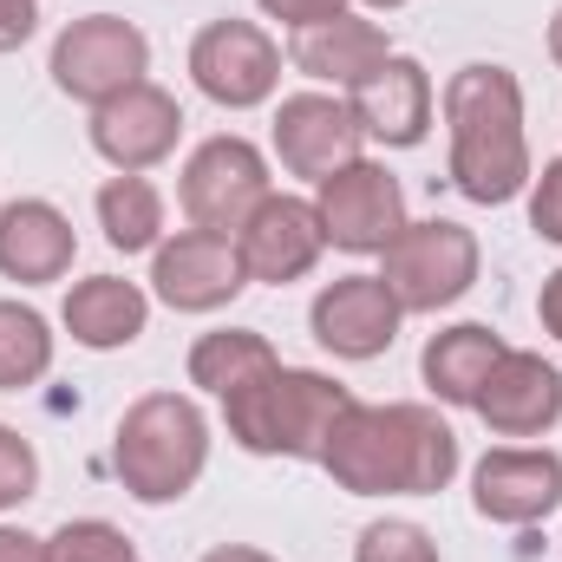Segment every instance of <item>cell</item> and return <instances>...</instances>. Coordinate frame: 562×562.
<instances>
[{
  "label": "cell",
  "instance_id": "26",
  "mask_svg": "<svg viewBox=\"0 0 562 562\" xmlns=\"http://www.w3.org/2000/svg\"><path fill=\"white\" fill-rule=\"evenodd\" d=\"M353 562H438V543H431V530L406 524V517H380L360 530Z\"/></svg>",
  "mask_w": 562,
  "mask_h": 562
},
{
  "label": "cell",
  "instance_id": "3",
  "mask_svg": "<svg viewBox=\"0 0 562 562\" xmlns=\"http://www.w3.org/2000/svg\"><path fill=\"white\" fill-rule=\"evenodd\" d=\"M347 406H353V393L340 380H327L314 367H276V373H262V380H249L223 400V425L256 458L321 464V451H327Z\"/></svg>",
  "mask_w": 562,
  "mask_h": 562
},
{
  "label": "cell",
  "instance_id": "25",
  "mask_svg": "<svg viewBox=\"0 0 562 562\" xmlns=\"http://www.w3.org/2000/svg\"><path fill=\"white\" fill-rule=\"evenodd\" d=\"M46 562H138L132 537L105 517H72L46 537Z\"/></svg>",
  "mask_w": 562,
  "mask_h": 562
},
{
  "label": "cell",
  "instance_id": "27",
  "mask_svg": "<svg viewBox=\"0 0 562 562\" xmlns=\"http://www.w3.org/2000/svg\"><path fill=\"white\" fill-rule=\"evenodd\" d=\"M33 491H40V458H33V445H26L13 425H0V517L20 510Z\"/></svg>",
  "mask_w": 562,
  "mask_h": 562
},
{
  "label": "cell",
  "instance_id": "28",
  "mask_svg": "<svg viewBox=\"0 0 562 562\" xmlns=\"http://www.w3.org/2000/svg\"><path fill=\"white\" fill-rule=\"evenodd\" d=\"M530 229L543 243H562V157H550L537 177H530Z\"/></svg>",
  "mask_w": 562,
  "mask_h": 562
},
{
  "label": "cell",
  "instance_id": "10",
  "mask_svg": "<svg viewBox=\"0 0 562 562\" xmlns=\"http://www.w3.org/2000/svg\"><path fill=\"white\" fill-rule=\"evenodd\" d=\"M150 288L164 307L177 314H216L229 307L243 288H249V269H243V249L236 236H216V229H177L150 249Z\"/></svg>",
  "mask_w": 562,
  "mask_h": 562
},
{
  "label": "cell",
  "instance_id": "17",
  "mask_svg": "<svg viewBox=\"0 0 562 562\" xmlns=\"http://www.w3.org/2000/svg\"><path fill=\"white\" fill-rule=\"evenodd\" d=\"M347 105H353L360 132H367L373 144H386V150H413V144H425V132H431V105H438V92H431V72H425L419 59L393 53L373 79H360V86L347 92Z\"/></svg>",
  "mask_w": 562,
  "mask_h": 562
},
{
  "label": "cell",
  "instance_id": "23",
  "mask_svg": "<svg viewBox=\"0 0 562 562\" xmlns=\"http://www.w3.org/2000/svg\"><path fill=\"white\" fill-rule=\"evenodd\" d=\"M99 229L119 256H144L164 243V196L157 183L138 177V170H119L105 190H99Z\"/></svg>",
  "mask_w": 562,
  "mask_h": 562
},
{
  "label": "cell",
  "instance_id": "6",
  "mask_svg": "<svg viewBox=\"0 0 562 562\" xmlns=\"http://www.w3.org/2000/svg\"><path fill=\"white\" fill-rule=\"evenodd\" d=\"M150 72V40L119 13H86L53 40V86L79 105H105L119 92L144 86Z\"/></svg>",
  "mask_w": 562,
  "mask_h": 562
},
{
  "label": "cell",
  "instance_id": "32",
  "mask_svg": "<svg viewBox=\"0 0 562 562\" xmlns=\"http://www.w3.org/2000/svg\"><path fill=\"white\" fill-rule=\"evenodd\" d=\"M0 562H46V537H26V530L0 524Z\"/></svg>",
  "mask_w": 562,
  "mask_h": 562
},
{
  "label": "cell",
  "instance_id": "11",
  "mask_svg": "<svg viewBox=\"0 0 562 562\" xmlns=\"http://www.w3.org/2000/svg\"><path fill=\"white\" fill-rule=\"evenodd\" d=\"M471 504H477L484 524H504V530L543 524L562 504V458L550 445H504V451H484L477 471H471Z\"/></svg>",
  "mask_w": 562,
  "mask_h": 562
},
{
  "label": "cell",
  "instance_id": "12",
  "mask_svg": "<svg viewBox=\"0 0 562 562\" xmlns=\"http://www.w3.org/2000/svg\"><path fill=\"white\" fill-rule=\"evenodd\" d=\"M360 119L347 99L334 92H294L276 105V157L288 177H307V183H327L334 170L360 164Z\"/></svg>",
  "mask_w": 562,
  "mask_h": 562
},
{
  "label": "cell",
  "instance_id": "24",
  "mask_svg": "<svg viewBox=\"0 0 562 562\" xmlns=\"http://www.w3.org/2000/svg\"><path fill=\"white\" fill-rule=\"evenodd\" d=\"M53 373V327L26 301H0V393H26Z\"/></svg>",
  "mask_w": 562,
  "mask_h": 562
},
{
  "label": "cell",
  "instance_id": "29",
  "mask_svg": "<svg viewBox=\"0 0 562 562\" xmlns=\"http://www.w3.org/2000/svg\"><path fill=\"white\" fill-rule=\"evenodd\" d=\"M269 20H281V26H321V20H334V13H347V0H256Z\"/></svg>",
  "mask_w": 562,
  "mask_h": 562
},
{
  "label": "cell",
  "instance_id": "1",
  "mask_svg": "<svg viewBox=\"0 0 562 562\" xmlns=\"http://www.w3.org/2000/svg\"><path fill=\"white\" fill-rule=\"evenodd\" d=\"M321 471L347 497H438L458 477V431L431 406L353 400L321 451Z\"/></svg>",
  "mask_w": 562,
  "mask_h": 562
},
{
  "label": "cell",
  "instance_id": "14",
  "mask_svg": "<svg viewBox=\"0 0 562 562\" xmlns=\"http://www.w3.org/2000/svg\"><path fill=\"white\" fill-rule=\"evenodd\" d=\"M236 249H243L249 281L288 288V281L307 276V269L321 262V249H327V236H321V210H314L307 196L269 190V196L249 210V223L236 229Z\"/></svg>",
  "mask_w": 562,
  "mask_h": 562
},
{
  "label": "cell",
  "instance_id": "30",
  "mask_svg": "<svg viewBox=\"0 0 562 562\" xmlns=\"http://www.w3.org/2000/svg\"><path fill=\"white\" fill-rule=\"evenodd\" d=\"M33 26H40V0H0V53L26 46Z\"/></svg>",
  "mask_w": 562,
  "mask_h": 562
},
{
  "label": "cell",
  "instance_id": "7",
  "mask_svg": "<svg viewBox=\"0 0 562 562\" xmlns=\"http://www.w3.org/2000/svg\"><path fill=\"white\" fill-rule=\"evenodd\" d=\"M269 190H276L269 183V157L249 138H236V132L196 144L183 177H177V203H183L190 229H216V236H236Z\"/></svg>",
  "mask_w": 562,
  "mask_h": 562
},
{
  "label": "cell",
  "instance_id": "15",
  "mask_svg": "<svg viewBox=\"0 0 562 562\" xmlns=\"http://www.w3.org/2000/svg\"><path fill=\"white\" fill-rule=\"evenodd\" d=\"M183 138V105L164 92V86H132L105 105H92V150L112 164V170H157Z\"/></svg>",
  "mask_w": 562,
  "mask_h": 562
},
{
  "label": "cell",
  "instance_id": "34",
  "mask_svg": "<svg viewBox=\"0 0 562 562\" xmlns=\"http://www.w3.org/2000/svg\"><path fill=\"white\" fill-rule=\"evenodd\" d=\"M550 59L562 66V7H557V20H550Z\"/></svg>",
  "mask_w": 562,
  "mask_h": 562
},
{
  "label": "cell",
  "instance_id": "18",
  "mask_svg": "<svg viewBox=\"0 0 562 562\" xmlns=\"http://www.w3.org/2000/svg\"><path fill=\"white\" fill-rule=\"evenodd\" d=\"M294 72H307L314 86H334V92H353L360 79H373L386 59H393V40L380 20L367 13H334L321 26H301L294 46H288Z\"/></svg>",
  "mask_w": 562,
  "mask_h": 562
},
{
  "label": "cell",
  "instance_id": "21",
  "mask_svg": "<svg viewBox=\"0 0 562 562\" xmlns=\"http://www.w3.org/2000/svg\"><path fill=\"white\" fill-rule=\"evenodd\" d=\"M497 360H504V340H497L484 321H458V327H445V334L425 340L419 373H425V386H431V400L471 406V400L484 393V380H491Z\"/></svg>",
  "mask_w": 562,
  "mask_h": 562
},
{
  "label": "cell",
  "instance_id": "35",
  "mask_svg": "<svg viewBox=\"0 0 562 562\" xmlns=\"http://www.w3.org/2000/svg\"><path fill=\"white\" fill-rule=\"evenodd\" d=\"M367 7H380V13H393V7H406V0H367Z\"/></svg>",
  "mask_w": 562,
  "mask_h": 562
},
{
  "label": "cell",
  "instance_id": "4",
  "mask_svg": "<svg viewBox=\"0 0 562 562\" xmlns=\"http://www.w3.org/2000/svg\"><path fill=\"white\" fill-rule=\"evenodd\" d=\"M210 464V419L190 393H144L112 431V471L138 504H177Z\"/></svg>",
  "mask_w": 562,
  "mask_h": 562
},
{
  "label": "cell",
  "instance_id": "16",
  "mask_svg": "<svg viewBox=\"0 0 562 562\" xmlns=\"http://www.w3.org/2000/svg\"><path fill=\"white\" fill-rule=\"evenodd\" d=\"M471 413L491 425L497 438H543L562 419V373L543 353H524V347H504V360L491 367L484 393L471 400Z\"/></svg>",
  "mask_w": 562,
  "mask_h": 562
},
{
  "label": "cell",
  "instance_id": "20",
  "mask_svg": "<svg viewBox=\"0 0 562 562\" xmlns=\"http://www.w3.org/2000/svg\"><path fill=\"white\" fill-rule=\"evenodd\" d=\"M66 334L92 353H112V347H132L144 327H150V294L125 276H86L66 288V307H59Z\"/></svg>",
  "mask_w": 562,
  "mask_h": 562
},
{
  "label": "cell",
  "instance_id": "13",
  "mask_svg": "<svg viewBox=\"0 0 562 562\" xmlns=\"http://www.w3.org/2000/svg\"><path fill=\"white\" fill-rule=\"evenodd\" d=\"M400 321H406V307L393 301V288L380 276L327 281L314 294V307H307V327L334 360H380L400 340Z\"/></svg>",
  "mask_w": 562,
  "mask_h": 562
},
{
  "label": "cell",
  "instance_id": "31",
  "mask_svg": "<svg viewBox=\"0 0 562 562\" xmlns=\"http://www.w3.org/2000/svg\"><path fill=\"white\" fill-rule=\"evenodd\" d=\"M537 321H543V334L562 347V269L543 276V288H537Z\"/></svg>",
  "mask_w": 562,
  "mask_h": 562
},
{
  "label": "cell",
  "instance_id": "22",
  "mask_svg": "<svg viewBox=\"0 0 562 562\" xmlns=\"http://www.w3.org/2000/svg\"><path fill=\"white\" fill-rule=\"evenodd\" d=\"M276 367H281V353L269 347V334H256V327H216V334H203L190 347V386H203L216 400H229L236 386H249V380H262Z\"/></svg>",
  "mask_w": 562,
  "mask_h": 562
},
{
  "label": "cell",
  "instance_id": "19",
  "mask_svg": "<svg viewBox=\"0 0 562 562\" xmlns=\"http://www.w3.org/2000/svg\"><path fill=\"white\" fill-rule=\"evenodd\" d=\"M79 256V236L66 223L59 203L46 196H13L0 210V276L20 281V288H40V281H59Z\"/></svg>",
  "mask_w": 562,
  "mask_h": 562
},
{
  "label": "cell",
  "instance_id": "33",
  "mask_svg": "<svg viewBox=\"0 0 562 562\" xmlns=\"http://www.w3.org/2000/svg\"><path fill=\"white\" fill-rule=\"evenodd\" d=\"M203 562H276L269 550H249V543H223V550H210Z\"/></svg>",
  "mask_w": 562,
  "mask_h": 562
},
{
  "label": "cell",
  "instance_id": "8",
  "mask_svg": "<svg viewBox=\"0 0 562 562\" xmlns=\"http://www.w3.org/2000/svg\"><path fill=\"white\" fill-rule=\"evenodd\" d=\"M314 210H321V236L340 256H386V243L406 229V190L386 164L360 157L347 170H334L327 183H314Z\"/></svg>",
  "mask_w": 562,
  "mask_h": 562
},
{
  "label": "cell",
  "instance_id": "9",
  "mask_svg": "<svg viewBox=\"0 0 562 562\" xmlns=\"http://www.w3.org/2000/svg\"><path fill=\"white\" fill-rule=\"evenodd\" d=\"M190 79L223 112H256L281 86V46L256 20H210L190 40Z\"/></svg>",
  "mask_w": 562,
  "mask_h": 562
},
{
  "label": "cell",
  "instance_id": "2",
  "mask_svg": "<svg viewBox=\"0 0 562 562\" xmlns=\"http://www.w3.org/2000/svg\"><path fill=\"white\" fill-rule=\"evenodd\" d=\"M438 105H445V132H451L445 170L471 203L497 210L530 190L537 170H530V138H524V86L510 66H484V59L458 66L445 79Z\"/></svg>",
  "mask_w": 562,
  "mask_h": 562
},
{
  "label": "cell",
  "instance_id": "5",
  "mask_svg": "<svg viewBox=\"0 0 562 562\" xmlns=\"http://www.w3.org/2000/svg\"><path fill=\"white\" fill-rule=\"evenodd\" d=\"M380 262H386L380 281L393 288V301H400L406 314H438V307H451V301L471 294L484 256H477V236H471L464 223L425 216V223H406V229L386 243Z\"/></svg>",
  "mask_w": 562,
  "mask_h": 562
}]
</instances>
